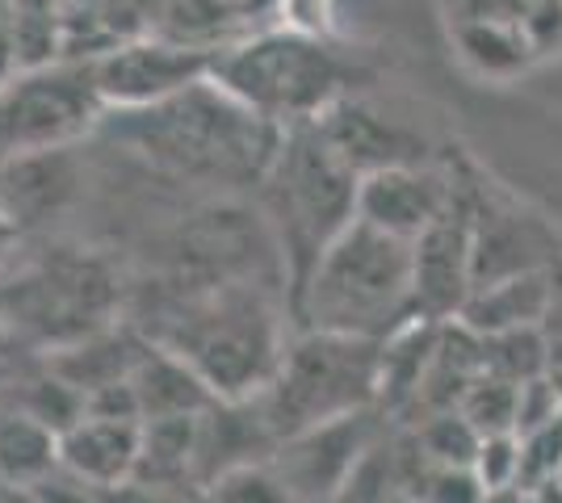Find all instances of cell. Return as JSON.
<instances>
[{"mask_svg": "<svg viewBox=\"0 0 562 503\" xmlns=\"http://www.w3.org/2000/svg\"><path fill=\"white\" fill-rule=\"evenodd\" d=\"M559 264L562 243L546 227V218L516 206L513 197H499L483 181L479 210H474V243H470V289L495 286L538 268H559Z\"/></svg>", "mask_w": 562, "mask_h": 503, "instance_id": "8fae6325", "label": "cell"}, {"mask_svg": "<svg viewBox=\"0 0 562 503\" xmlns=\"http://www.w3.org/2000/svg\"><path fill=\"white\" fill-rule=\"evenodd\" d=\"M278 445V432L269 424L260 399H214L211 408L198 415V482H202V491L235 466L273 457Z\"/></svg>", "mask_w": 562, "mask_h": 503, "instance_id": "9a60e30c", "label": "cell"}, {"mask_svg": "<svg viewBox=\"0 0 562 503\" xmlns=\"http://www.w3.org/2000/svg\"><path fill=\"white\" fill-rule=\"evenodd\" d=\"M18 240H22L18 222L4 215V206H0V268L13 261V252H18Z\"/></svg>", "mask_w": 562, "mask_h": 503, "instance_id": "e575fe53", "label": "cell"}, {"mask_svg": "<svg viewBox=\"0 0 562 503\" xmlns=\"http://www.w3.org/2000/svg\"><path fill=\"white\" fill-rule=\"evenodd\" d=\"M525 495H520V487H504V491H487V500L483 503H520Z\"/></svg>", "mask_w": 562, "mask_h": 503, "instance_id": "8d00e7d4", "label": "cell"}, {"mask_svg": "<svg viewBox=\"0 0 562 503\" xmlns=\"http://www.w3.org/2000/svg\"><path fill=\"white\" fill-rule=\"evenodd\" d=\"M420 503H483L487 487L474 475V466H428L420 487H416Z\"/></svg>", "mask_w": 562, "mask_h": 503, "instance_id": "f1b7e54d", "label": "cell"}, {"mask_svg": "<svg viewBox=\"0 0 562 503\" xmlns=\"http://www.w3.org/2000/svg\"><path fill=\"white\" fill-rule=\"evenodd\" d=\"M458 411L483 436H492V432H516V382H504L495 374H479L467 386Z\"/></svg>", "mask_w": 562, "mask_h": 503, "instance_id": "4316f807", "label": "cell"}, {"mask_svg": "<svg viewBox=\"0 0 562 503\" xmlns=\"http://www.w3.org/2000/svg\"><path fill=\"white\" fill-rule=\"evenodd\" d=\"M139 420H105V415H85L59 436V466L76 479L93 487H117L135 475L139 461Z\"/></svg>", "mask_w": 562, "mask_h": 503, "instance_id": "2e32d148", "label": "cell"}, {"mask_svg": "<svg viewBox=\"0 0 562 503\" xmlns=\"http://www.w3.org/2000/svg\"><path fill=\"white\" fill-rule=\"evenodd\" d=\"M290 319L299 328L349 332L366 340H391L416 315L412 240L386 236L352 218L324 248L306 286L299 289Z\"/></svg>", "mask_w": 562, "mask_h": 503, "instance_id": "3957f363", "label": "cell"}, {"mask_svg": "<svg viewBox=\"0 0 562 503\" xmlns=\"http://www.w3.org/2000/svg\"><path fill=\"white\" fill-rule=\"evenodd\" d=\"M211 80L285 130L324 118L336 101L357 93L370 72L328 34H306L290 25L227 43L214 55Z\"/></svg>", "mask_w": 562, "mask_h": 503, "instance_id": "5b68a950", "label": "cell"}, {"mask_svg": "<svg viewBox=\"0 0 562 503\" xmlns=\"http://www.w3.org/2000/svg\"><path fill=\"white\" fill-rule=\"evenodd\" d=\"M122 277L85 248H47L0 277V319L13 348L59 353L117 323Z\"/></svg>", "mask_w": 562, "mask_h": 503, "instance_id": "8992f818", "label": "cell"}, {"mask_svg": "<svg viewBox=\"0 0 562 503\" xmlns=\"http://www.w3.org/2000/svg\"><path fill=\"white\" fill-rule=\"evenodd\" d=\"M59 470V432L0 403V487H38Z\"/></svg>", "mask_w": 562, "mask_h": 503, "instance_id": "ffe728a7", "label": "cell"}, {"mask_svg": "<svg viewBox=\"0 0 562 503\" xmlns=\"http://www.w3.org/2000/svg\"><path fill=\"white\" fill-rule=\"evenodd\" d=\"M71 190H76V176L68 164V147L34 151V156H18L0 164V206L18 222V231L64 210Z\"/></svg>", "mask_w": 562, "mask_h": 503, "instance_id": "ac0fdd59", "label": "cell"}, {"mask_svg": "<svg viewBox=\"0 0 562 503\" xmlns=\"http://www.w3.org/2000/svg\"><path fill=\"white\" fill-rule=\"evenodd\" d=\"M453 197V164H395L361 176L357 218L386 236L416 240Z\"/></svg>", "mask_w": 562, "mask_h": 503, "instance_id": "4fadbf2b", "label": "cell"}, {"mask_svg": "<svg viewBox=\"0 0 562 503\" xmlns=\"http://www.w3.org/2000/svg\"><path fill=\"white\" fill-rule=\"evenodd\" d=\"M239 4V18H265V13H278L285 0H235Z\"/></svg>", "mask_w": 562, "mask_h": 503, "instance_id": "d590c367", "label": "cell"}, {"mask_svg": "<svg viewBox=\"0 0 562 503\" xmlns=\"http://www.w3.org/2000/svg\"><path fill=\"white\" fill-rule=\"evenodd\" d=\"M391 503H420L416 495H398V500H391Z\"/></svg>", "mask_w": 562, "mask_h": 503, "instance_id": "60d3db41", "label": "cell"}, {"mask_svg": "<svg viewBox=\"0 0 562 503\" xmlns=\"http://www.w3.org/2000/svg\"><path fill=\"white\" fill-rule=\"evenodd\" d=\"M529 38L525 30H513V25H499V22H470L462 25V55L479 72H516L525 59H529Z\"/></svg>", "mask_w": 562, "mask_h": 503, "instance_id": "484cf974", "label": "cell"}, {"mask_svg": "<svg viewBox=\"0 0 562 503\" xmlns=\"http://www.w3.org/2000/svg\"><path fill=\"white\" fill-rule=\"evenodd\" d=\"M131 386H135V399H139L143 420L202 415V411L214 403V390L198 378V369H193L189 361L177 357V353L160 348L156 340L147 344L143 361L135 365Z\"/></svg>", "mask_w": 562, "mask_h": 503, "instance_id": "d6986e66", "label": "cell"}, {"mask_svg": "<svg viewBox=\"0 0 562 503\" xmlns=\"http://www.w3.org/2000/svg\"><path fill=\"white\" fill-rule=\"evenodd\" d=\"M319 122V130L328 135V144L349 160L361 176L378 172V168L395 164H428L432 160V144L424 139L416 126H407L403 118L382 114L378 105L361 101L352 93L345 101H336Z\"/></svg>", "mask_w": 562, "mask_h": 503, "instance_id": "5bb4252c", "label": "cell"}, {"mask_svg": "<svg viewBox=\"0 0 562 503\" xmlns=\"http://www.w3.org/2000/svg\"><path fill=\"white\" fill-rule=\"evenodd\" d=\"M412 436H416L420 454L428 457L432 466H474V454H479V445H483V432L474 428L458 408L437 411V415L420 420Z\"/></svg>", "mask_w": 562, "mask_h": 503, "instance_id": "d4e9b609", "label": "cell"}, {"mask_svg": "<svg viewBox=\"0 0 562 503\" xmlns=\"http://www.w3.org/2000/svg\"><path fill=\"white\" fill-rule=\"evenodd\" d=\"M290 307L269 282L189 286L160 311L151 340L189 361L214 399H260L285 357Z\"/></svg>", "mask_w": 562, "mask_h": 503, "instance_id": "6da1fadb", "label": "cell"}, {"mask_svg": "<svg viewBox=\"0 0 562 503\" xmlns=\"http://www.w3.org/2000/svg\"><path fill=\"white\" fill-rule=\"evenodd\" d=\"M131 479L168 482V487H198V415H168L143 420L139 461Z\"/></svg>", "mask_w": 562, "mask_h": 503, "instance_id": "44dd1931", "label": "cell"}, {"mask_svg": "<svg viewBox=\"0 0 562 503\" xmlns=\"http://www.w3.org/2000/svg\"><path fill=\"white\" fill-rule=\"evenodd\" d=\"M13 378V361L9 357H0V390H4V382Z\"/></svg>", "mask_w": 562, "mask_h": 503, "instance_id": "ab89813d", "label": "cell"}, {"mask_svg": "<svg viewBox=\"0 0 562 503\" xmlns=\"http://www.w3.org/2000/svg\"><path fill=\"white\" fill-rule=\"evenodd\" d=\"M0 503H38V495H34V491H22V487H4Z\"/></svg>", "mask_w": 562, "mask_h": 503, "instance_id": "74e56055", "label": "cell"}, {"mask_svg": "<svg viewBox=\"0 0 562 503\" xmlns=\"http://www.w3.org/2000/svg\"><path fill=\"white\" fill-rule=\"evenodd\" d=\"M13 353H18V348H13V340H9V332H4V319H0V357L13 361Z\"/></svg>", "mask_w": 562, "mask_h": 503, "instance_id": "f35d334b", "label": "cell"}, {"mask_svg": "<svg viewBox=\"0 0 562 503\" xmlns=\"http://www.w3.org/2000/svg\"><path fill=\"white\" fill-rule=\"evenodd\" d=\"M378 399H382V340L303 328L285 344V357L273 382L265 386L260 408L278 441H285L315 424L374 411Z\"/></svg>", "mask_w": 562, "mask_h": 503, "instance_id": "52a82bcc", "label": "cell"}, {"mask_svg": "<svg viewBox=\"0 0 562 503\" xmlns=\"http://www.w3.org/2000/svg\"><path fill=\"white\" fill-rule=\"evenodd\" d=\"M483 374H495L504 382H529L546 374V335L541 328H513V332L479 335Z\"/></svg>", "mask_w": 562, "mask_h": 503, "instance_id": "603a6c76", "label": "cell"}, {"mask_svg": "<svg viewBox=\"0 0 562 503\" xmlns=\"http://www.w3.org/2000/svg\"><path fill=\"white\" fill-rule=\"evenodd\" d=\"M559 411H562V386L550 374L516 386V436H529V432L554 424Z\"/></svg>", "mask_w": 562, "mask_h": 503, "instance_id": "4dcf8cb0", "label": "cell"}, {"mask_svg": "<svg viewBox=\"0 0 562 503\" xmlns=\"http://www.w3.org/2000/svg\"><path fill=\"white\" fill-rule=\"evenodd\" d=\"M30 491L38 495V503H105L101 487L76 479V475H71V470H64V466H59L55 475H47L38 487H30Z\"/></svg>", "mask_w": 562, "mask_h": 503, "instance_id": "d6a6232c", "label": "cell"}, {"mask_svg": "<svg viewBox=\"0 0 562 503\" xmlns=\"http://www.w3.org/2000/svg\"><path fill=\"white\" fill-rule=\"evenodd\" d=\"M117 139L143 151L156 168L198 185H260L281 147L278 122L260 118L214 80L168 96L147 110H117Z\"/></svg>", "mask_w": 562, "mask_h": 503, "instance_id": "7a4b0ae2", "label": "cell"}, {"mask_svg": "<svg viewBox=\"0 0 562 503\" xmlns=\"http://www.w3.org/2000/svg\"><path fill=\"white\" fill-rule=\"evenodd\" d=\"M214 55L218 50L186 47L165 34L126 38L93 59L97 89L105 96V110H147L211 80Z\"/></svg>", "mask_w": 562, "mask_h": 503, "instance_id": "30bf717a", "label": "cell"}, {"mask_svg": "<svg viewBox=\"0 0 562 503\" xmlns=\"http://www.w3.org/2000/svg\"><path fill=\"white\" fill-rule=\"evenodd\" d=\"M474 475L483 479L487 491L516 487V475H520V436L516 432H492V436H483V445L474 454Z\"/></svg>", "mask_w": 562, "mask_h": 503, "instance_id": "f546056e", "label": "cell"}, {"mask_svg": "<svg viewBox=\"0 0 562 503\" xmlns=\"http://www.w3.org/2000/svg\"><path fill=\"white\" fill-rule=\"evenodd\" d=\"M562 289V264L559 268H538V273H520L495 286L470 289L458 319L474 335L513 332V328H541V319L550 315L554 298Z\"/></svg>", "mask_w": 562, "mask_h": 503, "instance_id": "e0dca14e", "label": "cell"}, {"mask_svg": "<svg viewBox=\"0 0 562 503\" xmlns=\"http://www.w3.org/2000/svg\"><path fill=\"white\" fill-rule=\"evenodd\" d=\"M382 411H357L345 420H328L315 428L285 436L278 445L273 461L281 466V475L290 479V487L299 491L303 503H331L340 495V487L349 482L357 470V461L370 454L382 436Z\"/></svg>", "mask_w": 562, "mask_h": 503, "instance_id": "7c38bea8", "label": "cell"}, {"mask_svg": "<svg viewBox=\"0 0 562 503\" xmlns=\"http://www.w3.org/2000/svg\"><path fill=\"white\" fill-rule=\"evenodd\" d=\"M550 479H562V420L520 436V475H516V487L533 491V487Z\"/></svg>", "mask_w": 562, "mask_h": 503, "instance_id": "83f0119b", "label": "cell"}, {"mask_svg": "<svg viewBox=\"0 0 562 503\" xmlns=\"http://www.w3.org/2000/svg\"><path fill=\"white\" fill-rule=\"evenodd\" d=\"M559 420H562V411H559Z\"/></svg>", "mask_w": 562, "mask_h": 503, "instance_id": "b9f144b4", "label": "cell"}, {"mask_svg": "<svg viewBox=\"0 0 562 503\" xmlns=\"http://www.w3.org/2000/svg\"><path fill=\"white\" fill-rule=\"evenodd\" d=\"M0 403L34 415L38 424H47V428H55L64 436L76 420H85L89 395L80 386H71L59 369H50L47 361H43V365H34L25 374H18V365H13V378L0 390Z\"/></svg>", "mask_w": 562, "mask_h": 503, "instance_id": "7402d4cb", "label": "cell"}, {"mask_svg": "<svg viewBox=\"0 0 562 503\" xmlns=\"http://www.w3.org/2000/svg\"><path fill=\"white\" fill-rule=\"evenodd\" d=\"M105 503H206V491L198 487H168V482L126 479L101 491Z\"/></svg>", "mask_w": 562, "mask_h": 503, "instance_id": "1f68e13d", "label": "cell"}, {"mask_svg": "<svg viewBox=\"0 0 562 503\" xmlns=\"http://www.w3.org/2000/svg\"><path fill=\"white\" fill-rule=\"evenodd\" d=\"M541 335H546V374L562 386V289L550 315L541 319Z\"/></svg>", "mask_w": 562, "mask_h": 503, "instance_id": "836d02e7", "label": "cell"}, {"mask_svg": "<svg viewBox=\"0 0 562 503\" xmlns=\"http://www.w3.org/2000/svg\"><path fill=\"white\" fill-rule=\"evenodd\" d=\"M483 181L470 168H453V197L432 227L412 240V277H416V315L420 319H458L470 298V243Z\"/></svg>", "mask_w": 562, "mask_h": 503, "instance_id": "9c48e42d", "label": "cell"}, {"mask_svg": "<svg viewBox=\"0 0 562 503\" xmlns=\"http://www.w3.org/2000/svg\"><path fill=\"white\" fill-rule=\"evenodd\" d=\"M206 503H303L273 457L235 466L206 487Z\"/></svg>", "mask_w": 562, "mask_h": 503, "instance_id": "cb8c5ba5", "label": "cell"}, {"mask_svg": "<svg viewBox=\"0 0 562 503\" xmlns=\"http://www.w3.org/2000/svg\"><path fill=\"white\" fill-rule=\"evenodd\" d=\"M105 114L93 59H55L43 68H22L0 89V164L59 151L89 135Z\"/></svg>", "mask_w": 562, "mask_h": 503, "instance_id": "ba28073f", "label": "cell"}, {"mask_svg": "<svg viewBox=\"0 0 562 503\" xmlns=\"http://www.w3.org/2000/svg\"><path fill=\"white\" fill-rule=\"evenodd\" d=\"M257 190L285 261V307H294L324 248L357 218L361 172L328 144L319 122H303L285 126Z\"/></svg>", "mask_w": 562, "mask_h": 503, "instance_id": "277c9868", "label": "cell"}]
</instances>
